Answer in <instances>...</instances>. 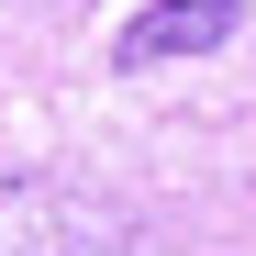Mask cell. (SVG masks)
I'll use <instances>...</instances> for the list:
<instances>
[{
    "label": "cell",
    "instance_id": "cell-2",
    "mask_svg": "<svg viewBox=\"0 0 256 256\" xmlns=\"http://www.w3.org/2000/svg\"><path fill=\"white\" fill-rule=\"evenodd\" d=\"M234 22H245V0H145V12L112 34V67H178V56H212V45H234Z\"/></svg>",
    "mask_w": 256,
    "mask_h": 256
},
{
    "label": "cell",
    "instance_id": "cell-1",
    "mask_svg": "<svg viewBox=\"0 0 256 256\" xmlns=\"http://www.w3.org/2000/svg\"><path fill=\"white\" fill-rule=\"evenodd\" d=\"M145 212L56 167H0V256H134Z\"/></svg>",
    "mask_w": 256,
    "mask_h": 256
}]
</instances>
